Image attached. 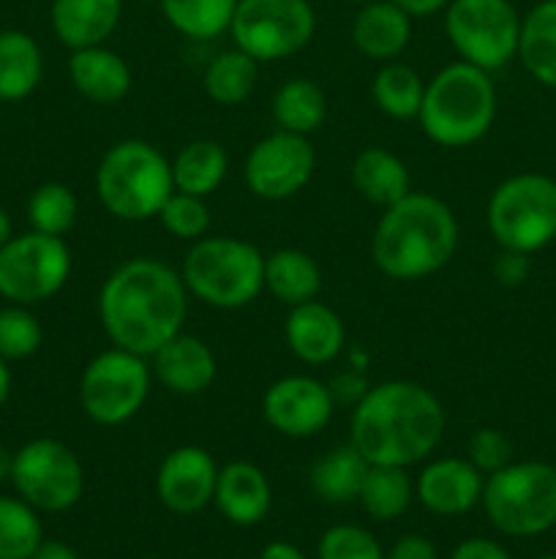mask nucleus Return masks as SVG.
Here are the masks:
<instances>
[{
    "instance_id": "f257e3e1",
    "label": "nucleus",
    "mask_w": 556,
    "mask_h": 559,
    "mask_svg": "<svg viewBox=\"0 0 556 559\" xmlns=\"http://www.w3.org/2000/svg\"><path fill=\"white\" fill-rule=\"evenodd\" d=\"M189 289L183 276L161 260L136 257L109 273L98 293V317L109 342L150 358L183 331Z\"/></svg>"
},
{
    "instance_id": "f03ea898",
    "label": "nucleus",
    "mask_w": 556,
    "mask_h": 559,
    "mask_svg": "<svg viewBox=\"0 0 556 559\" xmlns=\"http://www.w3.org/2000/svg\"><path fill=\"white\" fill-rule=\"evenodd\" d=\"M445 431L439 399L420 382L387 380L354 404L349 442L368 464L412 467L434 453Z\"/></svg>"
},
{
    "instance_id": "7ed1b4c3",
    "label": "nucleus",
    "mask_w": 556,
    "mask_h": 559,
    "mask_svg": "<svg viewBox=\"0 0 556 559\" xmlns=\"http://www.w3.org/2000/svg\"><path fill=\"white\" fill-rule=\"evenodd\" d=\"M458 249V218L439 197L409 191L385 207L371 238V257L387 278L418 282L442 271Z\"/></svg>"
},
{
    "instance_id": "20e7f679",
    "label": "nucleus",
    "mask_w": 556,
    "mask_h": 559,
    "mask_svg": "<svg viewBox=\"0 0 556 559\" xmlns=\"http://www.w3.org/2000/svg\"><path fill=\"white\" fill-rule=\"evenodd\" d=\"M420 129L442 147H469L483 140L496 120V87L488 71L458 60L425 85Z\"/></svg>"
},
{
    "instance_id": "39448f33",
    "label": "nucleus",
    "mask_w": 556,
    "mask_h": 559,
    "mask_svg": "<svg viewBox=\"0 0 556 559\" xmlns=\"http://www.w3.org/2000/svg\"><path fill=\"white\" fill-rule=\"evenodd\" d=\"M172 164L145 140H123L104 153L96 169V194L120 222L158 218L172 197Z\"/></svg>"
},
{
    "instance_id": "423d86ee",
    "label": "nucleus",
    "mask_w": 556,
    "mask_h": 559,
    "mask_svg": "<svg viewBox=\"0 0 556 559\" xmlns=\"http://www.w3.org/2000/svg\"><path fill=\"white\" fill-rule=\"evenodd\" d=\"M185 289L213 309H243L265 289V257L240 238H200L183 260Z\"/></svg>"
},
{
    "instance_id": "0eeeda50",
    "label": "nucleus",
    "mask_w": 556,
    "mask_h": 559,
    "mask_svg": "<svg viewBox=\"0 0 556 559\" xmlns=\"http://www.w3.org/2000/svg\"><path fill=\"white\" fill-rule=\"evenodd\" d=\"M483 508L488 522L512 538H534L556 524V467L510 462L485 475Z\"/></svg>"
},
{
    "instance_id": "6e6552de",
    "label": "nucleus",
    "mask_w": 556,
    "mask_h": 559,
    "mask_svg": "<svg viewBox=\"0 0 556 559\" xmlns=\"http://www.w3.org/2000/svg\"><path fill=\"white\" fill-rule=\"evenodd\" d=\"M488 233L505 251L534 254L556 238V180L521 173L501 180L485 207Z\"/></svg>"
},
{
    "instance_id": "1a4fd4ad",
    "label": "nucleus",
    "mask_w": 556,
    "mask_h": 559,
    "mask_svg": "<svg viewBox=\"0 0 556 559\" xmlns=\"http://www.w3.org/2000/svg\"><path fill=\"white\" fill-rule=\"evenodd\" d=\"M445 31L461 60L491 74L518 55L521 16L510 0H450Z\"/></svg>"
},
{
    "instance_id": "9d476101",
    "label": "nucleus",
    "mask_w": 556,
    "mask_h": 559,
    "mask_svg": "<svg viewBox=\"0 0 556 559\" xmlns=\"http://www.w3.org/2000/svg\"><path fill=\"white\" fill-rule=\"evenodd\" d=\"M11 484L38 513L71 511L85 495V467L65 442L38 437L14 451Z\"/></svg>"
},
{
    "instance_id": "9b49d317",
    "label": "nucleus",
    "mask_w": 556,
    "mask_h": 559,
    "mask_svg": "<svg viewBox=\"0 0 556 559\" xmlns=\"http://www.w3.org/2000/svg\"><path fill=\"white\" fill-rule=\"evenodd\" d=\"M69 276L71 251L63 238L31 229L0 246V298L9 304H44L65 287Z\"/></svg>"
},
{
    "instance_id": "f8f14e48",
    "label": "nucleus",
    "mask_w": 556,
    "mask_h": 559,
    "mask_svg": "<svg viewBox=\"0 0 556 559\" xmlns=\"http://www.w3.org/2000/svg\"><path fill=\"white\" fill-rule=\"evenodd\" d=\"M150 393V366L142 355L112 347L85 366L80 404L98 426H120L134 418Z\"/></svg>"
},
{
    "instance_id": "ddd939ff",
    "label": "nucleus",
    "mask_w": 556,
    "mask_h": 559,
    "mask_svg": "<svg viewBox=\"0 0 556 559\" xmlns=\"http://www.w3.org/2000/svg\"><path fill=\"white\" fill-rule=\"evenodd\" d=\"M316 31L309 0H238L229 33L234 47L262 63L300 52Z\"/></svg>"
},
{
    "instance_id": "4468645a",
    "label": "nucleus",
    "mask_w": 556,
    "mask_h": 559,
    "mask_svg": "<svg viewBox=\"0 0 556 559\" xmlns=\"http://www.w3.org/2000/svg\"><path fill=\"white\" fill-rule=\"evenodd\" d=\"M316 167L314 145L305 134L278 129L276 134L256 142L245 156L243 178L254 197L281 202L309 186Z\"/></svg>"
},
{
    "instance_id": "2eb2a0df",
    "label": "nucleus",
    "mask_w": 556,
    "mask_h": 559,
    "mask_svg": "<svg viewBox=\"0 0 556 559\" xmlns=\"http://www.w3.org/2000/svg\"><path fill=\"white\" fill-rule=\"evenodd\" d=\"M333 409H336V399L330 388L305 374L281 377L267 388L262 399V415L267 426L294 440L319 435L330 424Z\"/></svg>"
},
{
    "instance_id": "dca6fc26",
    "label": "nucleus",
    "mask_w": 556,
    "mask_h": 559,
    "mask_svg": "<svg viewBox=\"0 0 556 559\" xmlns=\"http://www.w3.org/2000/svg\"><path fill=\"white\" fill-rule=\"evenodd\" d=\"M218 464L205 448L180 445L161 462L156 475V495L167 511L178 516L205 511L216 495Z\"/></svg>"
},
{
    "instance_id": "f3484780",
    "label": "nucleus",
    "mask_w": 556,
    "mask_h": 559,
    "mask_svg": "<svg viewBox=\"0 0 556 559\" xmlns=\"http://www.w3.org/2000/svg\"><path fill=\"white\" fill-rule=\"evenodd\" d=\"M485 475L469 459H436L414 480V497L436 516H461L483 500Z\"/></svg>"
},
{
    "instance_id": "a211bd4d",
    "label": "nucleus",
    "mask_w": 556,
    "mask_h": 559,
    "mask_svg": "<svg viewBox=\"0 0 556 559\" xmlns=\"http://www.w3.org/2000/svg\"><path fill=\"white\" fill-rule=\"evenodd\" d=\"M283 333H287V344L294 358L311 366H325L336 360L347 342L343 320L322 300L292 306Z\"/></svg>"
},
{
    "instance_id": "6ab92c4d",
    "label": "nucleus",
    "mask_w": 556,
    "mask_h": 559,
    "mask_svg": "<svg viewBox=\"0 0 556 559\" xmlns=\"http://www.w3.org/2000/svg\"><path fill=\"white\" fill-rule=\"evenodd\" d=\"M153 374L178 396H200L216 380V355L202 338L180 331L150 355Z\"/></svg>"
},
{
    "instance_id": "aec40b11",
    "label": "nucleus",
    "mask_w": 556,
    "mask_h": 559,
    "mask_svg": "<svg viewBox=\"0 0 556 559\" xmlns=\"http://www.w3.org/2000/svg\"><path fill=\"white\" fill-rule=\"evenodd\" d=\"M213 502L227 522L238 527H254L273 506V489L267 475L251 462H229L218 467Z\"/></svg>"
},
{
    "instance_id": "412c9836",
    "label": "nucleus",
    "mask_w": 556,
    "mask_h": 559,
    "mask_svg": "<svg viewBox=\"0 0 556 559\" xmlns=\"http://www.w3.org/2000/svg\"><path fill=\"white\" fill-rule=\"evenodd\" d=\"M120 14H123V0H55L52 31L71 52L98 47L112 36Z\"/></svg>"
},
{
    "instance_id": "4be33fe9",
    "label": "nucleus",
    "mask_w": 556,
    "mask_h": 559,
    "mask_svg": "<svg viewBox=\"0 0 556 559\" xmlns=\"http://www.w3.org/2000/svg\"><path fill=\"white\" fill-rule=\"evenodd\" d=\"M69 76L76 93L96 104H118L131 91L129 63L104 44L74 49L69 60Z\"/></svg>"
},
{
    "instance_id": "5701e85b",
    "label": "nucleus",
    "mask_w": 556,
    "mask_h": 559,
    "mask_svg": "<svg viewBox=\"0 0 556 559\" xmlns=\"http://www.w3.org/2000/svg\"><path fill=\"white\" fill-rule=\"evenodd\" d=\"M412 16L390 0H376L360 9L352 25V41L365 58L392 60L409 47Z\"/></svg>"
},
{
    "instance_id": "b1692460",
    "label": "nucleus",
    "mask_w": 556,
    "mask_h": 559,
    "mask_svg": "<svg viewBox=\"0 0 556 559\" xmlns=\"http://www.w3.org/2000/svg\"><path fill=\"white\" fill-rule=\"evenodd\" d=\"M44 76V55L25 31H0V102H22Z\"/></svg>"
},
{
    "instance_id": "393cba45",
    "label": "nucleus",
    "mask_w": 556,
    "mask_h": 559,
    "mask_svg": "<svg viewBox=\"0 0 556 559\" xmlns=\"http://www.w3.org/2000/svg\"><path fill=\"white\" fill-rule=\"evenodd\" d=\"M352 183L360 197L379 207L396 205L409 194V169L385 147H365L352 164Z\"/></svg>"
},
{
    "instance_id": "a878e982",
    "label": "nucleus",
    "mask_w": 556,
    "mask_h": 559,
    "mask_svg": "<svg viewBox=\"0 0 556 559\" xmlns=\"http://www.w3.org/2000/svg\"><path fill=\"white\" fill-rule=\"evenodd\" d=\"M265 289L287 306L316 300L322 289V267L300 249H278L265 257Z\"/></svg>"
},
{
    "instance_id": "bb28decb",
    "label": "nucleus",
    "mask_w": 556,
    "mask_h": 559,
    "mask_svg": "<svg viewBox=\"0 0 556 559\" xmlns=\"http://www.w3.org/2000/svg\"><path fill=\"white\" fill-rule=\"evenodd\" d=\"M518 58L540 85L556 91V0H543L521 20Z\"/></svg>"
},
{
    "instance_id": "cd10ccee",
    "label": "nucleus",
    "mask_w": 556,
    "mask_h": 559,
    "mask_svg": "<svg viewBox=\"0 0 556 559\" xmlns=\"http://www.w3.org/2000/svg\"><path fill=\"white\" fill-rule=\"evenodd\" d=\"M229 169L227 151L216 140H194L180 147L172 162L174 191L210 197L223 183Z\"/></svg>"
},
{
    "instance_id": "c85d7f7f",
    "label": "nucleus",
    "mask_w": 556,
    "mask_h": 559,
    "mask_svg": "<svg viewBox=\"0 0 556 559\" xmlns=\"http://www.w3.org/2000/svg\"><path fill=\"white\" fill-rule=\"evenodd\" d=\"M414 500V484L407 467L368 464L358 502L374 522H396Z\"/></svg>"
},
{
    "instance_id": "c756f323",
    "label": "nucleus",
    "mask_w": 556,
    "mask_h": 559,
    "mask_svg": "<svg viewBox=\"0 0 556 559\" xmlns=\"http://www.w3.org/2000/svg\"><path fill=\"white\" fill-rule=\"evenodd\" d=\"M365 469H368V462L360 456V451L352 442L333 448L311 469V491L319 500L333 502V506L354 502L360 495V486H363Z\"/></svg>"
},
{
    "instance_id": "7c9ffc66",
    "label": "nucleus",
    "mask_w": 556,
    "mask_h": 559,
    "mask_svg": "<svg viewBox=\"0 0 556 559\" xmlns=\"http://www.w3.org/2000/svg\"><path fill=\"white\" fill-rule=\"evenodd\" d=\"M273 118H276L278 129L309 136L327 118L325 91L303 76L287 80L273 96Z\"/></svg>"
},
{
    "instance_id": "2f4dec72",
    "label": "nucleus",
    "mask_w": 556,
    "mask_h": 559,
    "mask_svg": "<svg viewBox=\"0 0 556 559\" xmlns=\"http://www.w3.org/2000/svg\"><path fill=\"white\" fill-rule=\"evenodd\" d=\"M256 76V60L245 55L243 49H229L213 58V63L205 69V93L221 107H238L245 98L254 93Z\"/></svg>"
},
{
    "instance_id": "473e14b6",
    "label": "nucleus",
    "mask_w": 556,
    "mask_h": 559,
    "mask_svg": "<svg viewBox=\"0 0 556 559\" xmlns=\"http://www.w3.org/2000/svg\"><path fill=\"white\" fill-rule=\"evenodd\" d=\"M238 0H161L169 25L189 38H216L229 31Z\"/></svg>"
},
{
    "instance_id": "72a5a7b5",
    "label": "nucleus",
    "mask_w": 556,
    "mask_h": 559,
    "mask_svg": "<svg viewBox=\"0 0 556 559\" xmlns=\"http://www.w3.org/2000/svg\"><path fill=\"white\" fill-rule=\"evenodd\" d=\"M374 104L396 120L418 118L420 104L425 96V82L414 69L403 63H387L376 71L374 85H371Z\"/></svg>"
},
{
    "instance_id": "f704fd0d",
    "label": "nucleus",
    "mask_w": 556,
    "mask_h": 559,
    "mask_svg": "<svg viewBox=\"0 0 556 559\" xmlns=\"http://www.w3.org/2000/svg\"><path fill=\"white\" fill-rule=\"evenodd\" d=\"M41 540L44 527L36 508L22 497L0 495V559H31Z\"/></svg>"
},
{
    "instance_id": "c9c22d12",
    "label": "nucleus",
    "mask_w": 556,
    "mask_h": 559,
    "mask_svg": "<svg viewBox=\"0 0 556 559\" xmlns=\"http://www.w3.org/2000/svg\"><path fill=\"white\" fill-rule=\"evenodd\" d=\"M76 211L80 202L76 194L65 183H41L27 200V222L31 229L44 235H55L63 238L76 222Z\"/></svg>"
},
{
    "instance_id": "e433bc0d",
    "label": "nucleus",
    "mask_w": 556,
    "mask_h": 559,
    "mask_svg": "<svg viewBox=\"0 0 556 559\" xmlns=\"http://www.w3.org/2000/svg\"><path fill=\"white\" fill-rule=\"evenodd\" d=\"M41 322L31 311V306L9 304L0 309V358L25 360L41 347Z\"/></svg>"
},
{
    "instance_id": "4c0bfd02",
    "label": "nucleus",
    "mask_w": 556,
    "mask_h": 559,
    "mask_svg": "<svg viewBox=\"0 0 556 559\" xmlns=\"http://www.w3.org/2000/svg\"><path fill=\"white\" fill-rule=\"evenodd\" d=\"M158 222L169 235L194 243V240L205 238L210 229V207H207L205 197L172 191V197L158 211Z\"/></svg>"
},
{
    "instance_id": "58836bf2",
    "label": "nucleus",
    "mask_w": 556,
    "mask_h": 559,
    "mask_svg": "<svg viewBox=\"0 0 556 559\" xmlns=\"http://www.w3.org/2000/svg\"><path fill=\"white\" fill-rule=\"evenodd\" d=\"M319 559H385L379 540L358 524H336L319 538Z\"/></svg>"
},
{
    "instance_id": "ea45409f",
    "label": "nucleus",
    "mask_w": 556,
    "mask_h": 559,
    "mask_svg": "<svg viewBox=\"0 0 556 559\" xmlns=\"http://www.w3.org/2000/svg\"><path fill=\"white\" fill-rule=\"evenodd\" d=\"M469 462L483 475L496 473L512 462V442L499 429H480L469 440Z\"/></svg>"
},
{
    "instance_id": "a19ab883",
    "label": "nucleus",
    "mask_w": 556,
    "mask_h": 559,
    "mask_svg": "<svg viewBox=\"0 0 556 559\" xmlns=\"http://www.w3.org/2000/svg\"><path fill=\"white\" fill-rule=\"evenodd\" d=\"M494 278L501 287H521L529 278V254L505 251V254L494 262Z\"/></svg>"
},
{
    "instance_id": "79ce46f5",
    "label": "nucleus",
    "mask_w": 556,
    "mask_h": 559,
    "mask_svg": "<svg viewBox=\"0 0 556 559\" xmlns=\"http://www.w3.org/2000/svg\"><path fill=\"white\" fill-rule=\"evenodd\" d=\"M385 559H439L436 546L431 544L425 535H401L396 544L390 546Z\"/></svg>"
},
{
    "instance_id": "37998d69",
    "label": "nucleus",
    "mask_w": 556,
    "mask_h": 559,
    "mask_svg": "<svg viewBox=\"0 0 556 559\" xmlns=\"http://www.w3.org/2000/svg\"><path fill=\"white\" fill-rule=\"evenodd\" d=\"M450 559H512L505 546L488 538H467L452 549Z\"/></svg>"
},
{
    "instance_id": "c03bdc74",
    "label": "nucleus",
    "mask_w": 556,
    "mask_h": 559,
    "mask_svg": "<svg viewBox=\"0 0 556 559\" xmlns=\"http://www.w3.org/2000/svg\"><path fill=\"white\" fill-rule=\"evenodd\" d=\"M390 3H396L401 11H407L409 16H431L439 9H445L450 0H390Z\"/></svg>"
},
{
    "instance_id": "a18cd8bd",
    "label": "nucleus",
    "mask_w": 556,
    "mask_h": 559,
    "mask_svg": "<svg viewBox=\"0 0 556 559\" xmlns=\"http://www.w3.org/2000/svg\"><path fill=\"white\" fill-rule=\"evenodd\" d=\"M31 559H80V555L63 540H41V546L33 551Z\"/></svg>"
},
{
    "instance_id": "49530a36",
    "label": "nucleus",
    "mask_w": 556,
    "mask_h": 559,
    "mask_svg": "<svg viewBox=\"0 0 556 559\" xmlns=\"http://www.w3.org/2000/svg\"><path fill=\"white\" fill-rule=\"evenodd\" d=\"M259 559H305V555L289 540H273L259 551Z\"/></svg>"
},
{
    "instance_id": "de8ad7c7",
    "label": "nucleus",
    "mask_w": 556,
    "mask_h": 559,
    "mask_svg": "<svg viewBox=\"0 0 556 559\" xmlns=\"http://www.w3.org/2000/svg\"><path fill=\"white\" fill-rule=\"evenodd\" d=\"M11 393V369H9V360L0 358V407L5 404Z\"/></svg>"
},
{
    "instance_id": "09e8293b",
    "label": "nucleus",
    "mask_w": 556,
    "mask_h": 559,
    "mask_svg": "<svg viewBox=\"0 0 556 559\" xmlns=\"http://www.w3.org/2000/svg\"><path fill=\"white\" fill-rule=\"evenodd\" d=\"M11 464H14V451H9V448L0 442V484L11 478Z\"/></svg>"
},
{
    "instance_id": "8fccbe9b",
    "label": "nucleus",
    "mask_w": 556,
    "mask_h": 559,
    "mask_svg": "<svg viewBox=\"0 0 556 559\" xmlns=\"http://www.w3.org/2000/svg\"><path fill=\"white\" fill-rule=\"evenodd\" d=\"M11 235H14V229H11V218L9 213L0 207V246H5L11 240Z\"/></svg>"
},
{
    "instance_id": "3c124183",
    "label": "nucleus",
    "mask_w": 556,
    "mask_h": 559,
    "mask_svg": "<svg viewBox=\"0 0 556 559\" xmlns=\"http://www.w3.org/2000/svg\"><path fill=\"white\" fill-rule=\"evenodd\" d=\"M352 3H360V5H368V3H376V0H352Z\"/></svg>"
},
{
    "instance_id": "603ef678",
    "label": "nucleus",
    "mask_w": 556,
    "mask_h": 559,
    "mask_svg": "<svg viewBox=\"0 0 556 559\" xmlns=\"http://www.w3.org/2000/svg\"><path fill=\"white\" fill-rule=\"evenodd\" d=\"M537 559H556V555H548V557H537Z\"/></svg>"
},
{
    "instance_id": "864d4df0",
    "label": "nucleus",
    "mask_w": 556,
    "mask_h": 559,
    "mask_svg": "<svg viewBox=\"0 0 556 559\" xmlns=\"http://www.w3.org/2000/svg\"><path fill=\"white\" fill-rule=\"evenodd\" d=\"M0 104H3V102H0Z\"/></svg>"
}]
</instances>
